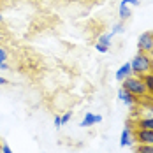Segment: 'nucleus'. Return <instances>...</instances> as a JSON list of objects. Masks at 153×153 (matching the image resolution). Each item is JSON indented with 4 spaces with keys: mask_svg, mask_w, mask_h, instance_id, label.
I'll return each instance as SVG.
<instances>
[{
    "mask_svg": "<svg viewBox=\"0 0 153 153\" xmlns=\"http://www.w3.org/2000/svg\"><path fill=\"white\" fill-rule=\"evenodd\" d=\"M130 67H132V74L137 76V77H143V76H146V74H150V72H153V58H152V55H148V53H141V51H139L137 55L132 58Z\"/></svg>",
    "mask_w": 153,
    "mask_h": 153,
    "instance_id": "obj_1",
    "label": "nucleus"
},
{
    "mask_svg": "<svg viewBox=\"0 0 153 153\" xmlns=\"http://www.w3.org/2000/svg\"><path fill=\"white\" fill-rule=\"evenodd\" d=\"M123 86L122 88H125L127 92H130L134 97H146V95H150L148 93V90H146V85H144V81H143V77H137V76H128L127 79H123L122 81Z\"/></svg>",
    "mask_w": 153,
    "mask_h": 153,
    "instance_id": "obj_2",
    "label": "nucleus"
},
{
    "mask_svg": "<svg viewBox=\"0 0 153 153\" xmlns=\"http://www.w3.org/2000/svg\"><path fill=\"white\" fill-rule=\"evenodd\" d=\"M137 49L141 53H148L153 55V37L152 32H143L137 39Z\"/></svg>",
    "mask_w": 153,
    "mask_h": 153,
    "instance_id": "obj_3",
    "label": "nucleus"
},
{
    "mask_svg": "<svg viewBox=\"0 0 153 153\" xmlns=\"http://www.w3.org/2000/svg\"><path fill=\"white\" fill-rule=\"evenodd\" d=\"M132 136L136 143L141 144H153V130H146V128H132Z\"/></svg>",
    "mask_w": 153,
    "mask_h": 153,
    "instance_id": "obj_4",
    "label": "nucleus"
},
{
    "mask_svg": "<svg viewBox=\"0 0 153 153\" xmlns=\"http://www.w3.org/2000/svg\"><path fill=\"white\" fill-rule=\"evenodd\" d=\"M118 99H120V100H122V102H123L127 107H134V106L139 102L137 97H134L132 93L127 92L125 88H120V90H118Z\"/></svg>",
    "mask_w": 153,
    "mask_h": 153,
    "instance_id": "obj_5",
    "label": "nucleus"
},
{
    "mask_svg": "<svg viewBox=\"0 0 153 153\" xmlns=\"http://www.w3.org/2000/svg\"><path fill=\"white\" fill-rule=\"evenodd\" d=\"M102 122V116L100 114H93V113H86L83 122H81V127H92L95 123H100Z\"/></svg>",
    "mask_w": 153,
    "mask_h": 153,
    "instance_id": "obj_6",
    "label": "nucleus"
},
{
    "mask_svg": "<svg viewBox=\"0 0 153 153\" xmlns=\"http://www.w3.org/2000/svg\"><path fill=\"white\" fill-rule=\"evenodd\" d=\"M128 76H132V67H130V62L123 63L122 67L116 71V79H118V81H123V79H127Z\"/></svg>",
    "mask_w": 153,
    "mask_h": 153,
    "instance_id": "obj_7",
    "label": "nucleus"
},
{
    "mask_svg": "<svg viewBox=\"0 0 153 153\" xmlns=\"http://www.w3.org/2000/svg\"><path fill=\"white\" fill-rule=\"evenodd\" d=\"M130 136H132V127H127V128H123L122 130V137H120V146H122V148L128 146V144H132Z\"/></svg>",
    "mask_w": 153,
    "mask_h": 153,
    "instance_id": "obj_8",
    "label": "nucleus"
},
{
    "mask_svg": "<svg viewBox=\"0 0 153 153\" xmlns=\"http://www.w3.org/2000/svg\"><path fill=\"white\" fill-rule=\"evenodd\" d=\"M134 128H146V130H153V116L150 118H139L136 122Z\"/></svg>",
    "mask_w": 153,
    "mask_h": 153,
    "instance_id": "obj_9",
    "label": "nucleus"
},
{
    "mask_svg": "<svg viewBox=\"0 0 153 153\" xmlns=\"http://www.w3.org/2000/svg\"><path fill=\"white\" fill-rule=\"evenodd\" d=\"M113 33L111 32H107V33H102V35H99V39H97V42L99 44H104V46H111V41H113Z\"/></svg>",
    "mask_w": 153,
    "mask_h": 153,
    "instance_id": "obj_10",
    "label": "nucleus"
},
{
    "mask_svg": "<svg viewBox=\"0 0 153 153\" xmlns=\"http://www.w3.org/2000/svg\"><path fill=\"white\" fill-rule=\"evenodd\" d=\"M143 81H144V85H146V90L150 95H153V72L150 74H146V76H143Z\"/></svg>",
    "mask_w": 153,
    "mask_h": 153,
    "instance_id": "obj_11",
    "label": "nucleus"
},
{
    "mask_svg": "<svg viewBox=\"0 0 153 153\" xmlns=\"http://www.w3.org/2000/svg\"><path fill=\"white\" fill-rule=\"evenodd\" d=\"M130 9H128V5H125V4H120V21H125V19H128L130 18Z\"/></svg>",
    "mask_w": 153,
    "mask_h": 153,
    "instance_id": "obj_12",
    "label": "nucleus"
},
{
    "mask_svg": "<svg viewBox=\"0 0 153 153\" xmlns=\"http://www.w3.org/2000/svg\"><path fill=\"white\" fill-rule=\"evenodd\" d=\"M136 153H153V144H141V143H137Z\"/></svg>",
    "mask_w": 153,
    "mask_h": 153,
    "instance_id": "obj_13",
    "label": "nucleus"
},
{
    "mask_svg": "<svg viewBox=\"0 0 153 153\" xmlns=\"http://www.w3.org/2000/svg\"><path fill=\"white\" fill-rule=\"evenodd\" d=\"M125 32V27H123V21H120V23H116L114 27H113V35H116V33H123Z\"/></svg>",
    "mask_w": 153,
    "mask_h": 153,
    "instance_id": "obj_14",
    "label": "nucleus"
},
{
    "mask_svg": "<svg viewBox=\"0 0 153 153\" xmlns=\"http://www.w3.org/2000/svg\"><path fill=\"white\" fill-rule=\"evenodd\" d=\"M95 49H97L99 53H107V51H109V46H104V44H99V42H97V44H95Z\"/></svg>",
    "mask_w": 153,
    "mask_h": 153,
    "instance_id": "obj_15",
    "label": "nucleus"
},
{
    "mask_svg": "<svg viewBox=\"0 0 153 153\" xmlns=\"http://www.w3.org/2000/svg\"><path fill=\"white\" fill-rule=\"evenodd\" d=\"M7 58H9V56H7V51L0 46V62H5Z\"/></svg>",
    "mask_w": 153,
    "mask_h": 153,
    "instance_id": "obj_16",
    "label": "nucleus"
},
{
    "mask_svg": "<svg viewBox=\"0 0 153 153\" xmlns=\"http://www.w3.org/2000/svg\"><path fill=\"white\" fill-rule=\"evenodd\" d=\"M0 150H2V153H13L11 146H9V144H5V143H4V144L0 146Z\"/></svg>",
    "mask_w": 153,
    "mask_h": 153,
    "instance_id": "obj_17",
    "label": "nucleus"
},
{
    "mask_svg": "<svg viewBox=\"0 0 153 153\" xmlns=\"http://www.w3.org/2000/svg\"><path fill=\"white\" fill-rule=\"evenodd\" d=\"M122 4H127V5H139V0H122Z\"/></svg>",
    "mask_w": 153,
    "mask_h": 153,
    "instance_id": "obj_18",
    "label": "nucleus"
},
{
    "mask_svg": "<svg viewBox=\"0 0 153 153\" xmlns=\"http://www.w3.org/2000/svg\"><path fill=\"white\" fill-rule=\"evenodd\" d=\"M69 120H71V113H65V114L62 116V125H65Z\"/></svg>",
    "mask_w": 153,
    "mask_h": 153,
    "instance_id": "obj_19",
    "label": "nucleus"
},
{
    "mask_svg": "<svg viewBox=\"0 0 153 153\" xmlns=\"http://www.w3.org/2000/svg\"><path fill=\"white\" fill-rule=\"evenodd\" d=\"M55 125H56V128H58V127H62V116H58V114L55 116Z\"/></svg>",
    "mask_w": 153,
    "mask_h": 153,
    "instance_id": "obj_20",
    "label": "nucleus"
},
{
    "mask_svg": "<svg viewBox=\"0 0 153 153\" xmlns=\"http://www.w3.org/2000/svg\"><path fill=\"white\" fill-rule=\"evenodd\" d=\"M0 69H2V71H7V69H9V65H7L5 62H0Z\"/></svg>",
    "mask_w": 153,
    "mask_h": 153,
    "instance_id": "obj_21",
    "label": "nucleus"
},
{
    "mask_svg": "<svg viewBox=\"0 0 153 153\" xmlns=\"http://www.w3.org/2000/svg\"><path fill=\"white\" fill-rule=\"evenodd\" d=\"M7 83H9V81H7L5 77H2V76H0V85H7Z\"/></svg>",
    "mask_w": 153,
    "mask_h": 153,
    "instance_id": "obj_22",
    "label": "nucleus"
},
{
    "mask_svg": "<svg viewBox=\"0 0 153 153\" xmlns=\"http://www.w3.org/2000/svg\"><path fill=\"white\" fill-rule=\"evenodd\" d=\"M2 21H4V18H2V14H0V23H2Z\"/></svg>",
    "mask_w": 153,
    "mask_h": 153,
    "instance_id": "obj_23",
    "label": "nucleus"
},
{
    "mask_svg": "<svg viewBox=\"0 0 153 153\" xmlns=\"http://www.w3.org/2000/svg\"><path fill=\"white\" fill-rule=\"evenodd\" d=\"M152 37H153V30H152Z\"/></svg>",
    "mask_w": 153,
    "mask_h": 153,
    "instance_id": "obj_24",
    "label": "nucleus"
}]
</instances>
